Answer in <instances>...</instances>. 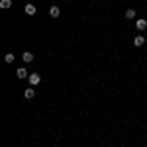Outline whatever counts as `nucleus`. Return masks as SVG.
<instances>
[{
  "label": "nucleus",
  "instance_id": "f257e3e1",
  "mask_svg": "<svg viewBox=\"0 0 147 147\" xmlns=\"http://www.w3.org/2000/svg\"><path fill=\"white\" fill-rule=\"evenodd\" d=\"M28 80H30V84H32V86H35V84H39V80H41V77H39L37 73H32V75L28 77Z\"/></svg>",
  "mask_w": 147,
  "mask_h": 147
},
{
  "label": "nucleus",
  "instance_id": "f03ea898",
  "mask_svg": "<svg viewBox=\"0 0 147 147\" xmlns=\"http://www.w3.org/2000/svg\"><path fill=\"white\" fill-rule=\"evenodd\" d=\"M136 28L139 30V32H143V30L147 28V20H143V18H139V20H137V24H136Z\"/></svg>",
  "mask_w": 147,
  "mask_h": 147
},
{
  "label": "nucleus",
  "instance_id": "7ed1b4c3",
  "mask_svg": "<svg viewBox=\"0 0 147 147\" xmlns=\"http://www.w3.org/2000/svg\"><path fill=\"white\" fill-rule=\"evenodd\" d=\"M59 14H61L59 6H51V8H49V16H51V18H59Z\"/></svg>",
  "mask_w": 147,
  "mask_h": 147
},
{
  "label": "nucleus",
  "instance_id": "20e7f679",
  "mask_svg": "<svg viewBox=\"0 0 147 147\" xmlns=\"http://www.w3.org/2000/svg\"><path fill=\"white\" fill-rule=\"evenodd\" d=\"M22 59H24V63H32V61H34V53H30V51H24Z\"/></svg>",
  "mask_w": 147,
  "mask_h": 147
},
{
  "label": "nucleus",
  "instance_id": "39448f33",
  "mask_svg": "<svg viewBox=\"0 0 147 147\" xmlns=\"http://www.w3.org/2000/svg\"><path fill=\"white\" fill-rule=\"evenodd\" d=\"M16 75H18V79H28V77H30V75H28V71H26L24 67L18 69V71H16Z\"/></svg>",
  "mask_w": 147,
  "mask_h": 147
},
{
  "label": "nucleus",
  "instance_id": "423d86ee",
  "mask_svg": "<svg viewBox=\"0 0 147 147\" xmlns=\"http://www.w3.org/2000/svg\"><path fill=\"white\" fill-rule=\"evenodd\" d=\"M143 43H145V37H143V35H136V39H134V45H136V47H141Z\"/></svg>",
  "mask_w": 147,
  "mask_h": 147
},
{
  "label": "nucleus",
  "instance_id": "0eeeda50",
  "mask_svg": "<svg viewBox=\"0 0 147 147\" xmlns=\"http://www.w3.org/2000/svg\"><path fill=\"white\" fill-rule=\"evenodd\" d=\"M24 12H26L28 16H34V14H35V6H34V4H26V8H24Z\"/></svg>",
  "mask_w": 147,
  "mask_h": 147
},
{
  "label": "nucleus",
  "instance_id": "6e6552de",
  "mask_svg": "<svg viewBox=\"0 0 147 147\" xmlns=\"http://www.w3.org/2000/svg\"><path fill=\"white\" fill-rule=\"evenodd\" d=\"M34 96H35L34 88H26V90H24V98H28V100H30V98H34Z\"/></svg>",
  "mask_w": 147,
  "mask_h": 147
},
{
  "label": "nucleus",
  "instance_id": "1a4fd4ad",
  "mask_svg": "<svg viewBox=\"0 0 147 147\" xmlns=\"http://www.w3.org/2000/svg\"><path fill=\"white\" fill-rule=\"evenodd\" d=\"M125 18H127V20H134V18H136V10H134V8L125 10Z\"/></svg>",
  "mask_w": 147,
  "mask_h": 147
},
{
  "label": "nucleus",
  "instance_id": "9d476101",
  "mask_svg": "<svg viewBox=\"0 0 147 147\" xmlns=\"http://www.w3.org/2000/svg\"><path fill=\"white\" fill-rule=\"evenodd\" d=\"M10 6H12V0H2V2H0V8H4V10L10 8Z\"/></svg>",
  "mask_w": 147,
  "mask_h": 147
},
{
  "label": "nucleus",
  "instance_id": "9b49d317",
  "mask_svg": "<svg viewBox=\"0 0 147 147\" xmlns=\"http://www.w3.org/2000/svg\"><path fill=\"white\" fill-rule=\"evenodd\" d=\"M4 61L6 63H14V53H8V55L4 57Z\"/></svg>",
  "mask_w": 147,
  "mask_h": 147
}]
</instances>
